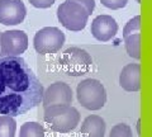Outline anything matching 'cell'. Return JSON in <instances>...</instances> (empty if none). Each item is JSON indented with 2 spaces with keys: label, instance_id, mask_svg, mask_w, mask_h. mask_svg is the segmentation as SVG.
I'll use <instances>...</instances> for the list:
<instances>
[{
  "label": "cell",
  "instance_id": "2",
  "mask_svg": "<svg viewBox=\"0 0 152 137\" xmlns=\"http://www.w3.org/2000/svg\"><path fill=\"white\" fill-rule=\"evenodd\" d=\"M43 119L50 130L58 133H67L80 123V113L71 104L50 105L45 108Z\"/></svg>",
  "mask_w": 152,
  "mask_h": 137
},
{
  "label": "cell",
  "instance_id": "13",
  "mask_svg": "<svg viewBox=\"0 0 152 137\" xmlns=\"http://www.w3.org/2000/svg\"><path fill=\"white\" fill-rule=\"evenodd\" d=\"M105 127V121L102 117L95 114L88 116L80 128V137H104Z\"/></svg>",
  "mask_w": 152,
  "mask_h": 137
},
{
  "label": "cell",
  "instance_id": "12",
  "mask_svg": "<svg viewBox=\"0 0 152 137\" xmlns=\"http://www.w3.org/2000/svg\"><path fill=\"white\" fill-rule=\"evenodd\" d=\"M119 85L126 92L141 90V65L128 64L119 74Z\"/></svg>",
  "mask_w": 152,
  "mask_h": 137
},
{
  "label": "cell",
  "instance_id": "10",
  "mask_svg": "<svg viewBox=\"0 0 152 137\" xmlns=\"http://www.w3.org/2000/svg\"><path fill=\"white\" fill-rule=\"evenodd\" d=\"M72 103V89L69 84L64 81H56L45 89L43 107L57 105V104H71Z\"/></svg>",
  "mask_w": 152,
  "mask_h": 137
},
{
  "label": "cell",
  "instance_id": "18",
  "mask_svg": "<svg viewBox=\"0 0 152 137\" xmlns=\"http://www.w3.org/2000/svg\"><path fill=\"white\" fill-rule=\"evenodd\" d=\"M56 0H29V3L33 7L39 8V9H47L55 4Z\"/></svg>",
  "mask_w": 152,
  "mask_h": 137
},
{
  "label": "cell",
  "instance_id": "22",
  "mask_svg": "<svg viewBox=\"0 0 152 137\" xmlns=\"http://www.w3.org/2000/svg\"><path fill=\"white\" fill-rule=\"evenodd\" d=\"M137 1H138V3H140V1H141V0H137Z\"/></svg>",
  "mask_w": 152,
  "mask_h": 137
},
{
  "label": "cell",
  "instance_id": "7",
  "mask_svg": "<svg viewBox=\"0 0 152 137\" xmlns=\"http://www.w3.org/2000/svg\"><path fill=\"white\" fill-rule=\"evenodd\" d=\"M0 45L4 56L17 57L26 52L28 48V36L26 32L13 29L1 32L0 36Z\"/></svg>",
  "mask_w": 152,
  "mask_h": 137
},
{
  "label": "cell",
  "instance_id": "4",
  "mask_svg": "<svg viewBox=\"0 0 152 137\" xmlns=\"http://www.w3.org/2000/svg\"><path fill=\"white\" fill-rule=\"evenodd\" d=\"M89 12L84 5L77 1L66 0L57 8V18L66 29L80 32L86 27L89 19Z\"/></svg>",
  "mask_w": 152,
  "mask_h": 137
},
{
  "label": "cell",
  "instance_id": "20",
  "mask_svg": "<svg viewBox=\"0 0 152 137\" xmlns=\"http://www.w3.org/2000/svg\"><path fill=\"white\" fill-rule=\"evenodd\" d=\"M137 133L141 136V121L140 119H138V122H137Z\"/></svg>",
  "mask_w": 152,
  "mask_h": 137
},
{
  "label": "cell",
  "instance_id": "14",
  "mask_svg": "<svg viewBox=\"0 0 152 137\" xmlns=\"http://www.w3.org/2000/svg\"><path fill=\"white\" fill-rule=\"evenodd\" d=\"M19 137H46L45 130L38 122H26L20 127Z\"/></svg>",
  "mask_w": 152,
  "mask_h": 137
},
{
  "label": "cell",
  "instance_id": "6",
  "mask_svg": "<svg viewBox=\"0 0 152 137\" xmlns=\"http://www.w3.org/2000/svg\"><path fill=\"white\" fill-rule=\"evenodd\" d=\"M65 43L64 32L57 27H45L38 31L33 38V46L38 53H56Z\"/></svg>",
  "mask_w": 152,
  "mask_h": 137
},
{
  "label": "cell",
  "instance_id": "15",
  "mask_svg": "<svg viewBox=\"0 0 152 137\" xmlns=\"http://www.w3.org/2000/svg\"><path fill=\"white\" fill-rule=\"evenodd\" d=\"M17 130V122L14 117L3 114L0 116V137H14Z\"/></svg>",
  "mask_w": 152,
  "mask_h": 137
},
{
  "label": "cell",
  "instance_id": "3",
  "mask_svg": "<svg viewBox=\"0 0 152 137\" xmlns=\"http://www.w3.org/2000/svg\"><path fill=\"white\" fill-rule=\"evenodd\" d=\"M76 97L79 103L89 111H99L107 103V90L96 79H84L77 84Z\"/></svg>",
  "mask_w": 152,
  "mask_h": 137
},
{
  "label": "cell",
  "instance_id": "21",
  "mask_svg": "<svg viewBox=\"0 0 152 137\" xmlns=\"http://www.w3.org/2000/svg\"><path fill=\"white\" fill-rule=\"evenodd\" d=\"M0 36H1V33H0ZM0 57H4V55H3V51H1V45H0Z\"/></svg>",
  "mask_w": 152,
  "mask_h": 137
},
{
  "label": "cell",
  "instance_id": "19",
  "mask_svg": "<svg viewBox=\"0 0 152 137\" xmlns=\"http://www.w3.org/2000/svg\"><path fill=\"white\" fill-rule=\"evenodd\" d=\"M72 1H77V3L81 4V5H84L85 8L88 9L90 15L93 14L94 9H95V0H72Z\"/></svg>",
  "mask_w": 152,
  "mask_h": 137
},
{
  "label": "cell",
  "instance_id": "1",
  "mask_svg": "<svg viewBox=\"0 0 152 137\" xmlns=\"http://www.w3.org/2000/svg\"><path fill=\"white\" fill-rule=\"evenodd\" d=\"M43 85L24 59L0 57V114H24L43 102Z\"/></svg>",
  "mask_w": 152,
  "mask_h": 137
},
{
  "label": "cell",
  "instance_id": "9",
  "mask_svg": "<svg viewBox=\"0 0 152 137\" xmlns=\"http://www.w3.org/2000/svg\"><path fill=\"white\" fill-rule=\"evenodd\" d=\"M27 14L22 0H0V23L4 26H17L24 21Z\"/></svg>",
  "mask_w": 152,
  "mask_h": 137
},
{
  "label": "cell",
  "instance_id": "11",
  "mask_svg": "<svg viewBox=\"0 0 152 137\" xmlns=\"http://www.w3.org/2000/svg\"><path fill=\"white\" fill-rule=\"evenodd\" d=\"M118 32V23L110 15H98L91 23V34L95 40L108 42Z\"/></svg>",
  "mask_w": 152,
  "mask_h": 137
},
{
  "label": "cell",
  "instance_id": "17",
  "mask_svg": "<svg viewBox=\"0 0 152 137\" xmlns=\"http://www.w3.org/2000/svg\"><path fill=\"white\" fill-rule=\"evenodd\" d=\"M100 3L108 9L118 10V9H122L127 5L128 0H100Z\"/></svg>",
  "mask_w": 152,
  "mask_h": 137
},
{
  "label": "cell",
  "instance_id": "16",
  "mask_svg": "<svg viewBox=\"0 0 152 137\" xmlns=\"http://www.w3.org/2000/svg\"><path fill=\"white\" fill-rule=\"evenodd\" d=\"M109 137H133L132 128L126 123H118L112 127Z\"/></svg>",
  "mask_w": 152,
  "mask_h": 137
},
{
  "label": "cell",
  "instance_id": "8",
  "mask_svg": "<svg viewBox=\"0 0 152 137\" xmlns=\"http://www.w3.org/2000/svg\"><path fill=\"white\" fill-rule=\"evenodd\" d=\"M123 40L126 51L129 57L141 59V15H136L129 19L123 28Z\"/></svg>",
  "mask_w": 152,
  "mask_h": 137
},
{
  "label": "cell",
  "instance_id": "5",
  "mask_svg": "<svg viewBox=\"0 0 152 137\" xmlns=\"http://www.w3.org/2000/svg\"><path fill=\"white\" fill-rule=\"evenodd\" d=\"M60 65L70 76H81L89 73L93 66V59L80 47H69L60 57Z\"/></svg>",
  "mask_w": 152,
  "mask_h": 137
}]
</instances>
